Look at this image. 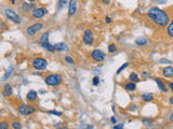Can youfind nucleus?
Returning <instances> with one entry per match:
<instances>
[{
  "label": "nucleus",
  "instance_id": "f8f14e48",
  "mask_svg": "<svg viewBox=\"0 0 173 129\" xmlns=\"http://www.w3.org/2000/svg\"><path fill=\"white\" fill-rule=\"evenodd\" d=\"M36 4H31V2H24L23 4H22V7H21V10H22V12L23 13H29V12H31V11L34 10V9H36Z\"/></svg>",
  "mask_w": 173,
  "mask_h": 129
},
{
  "label": "nucleus",
  "instance_id": "c9c22d12",
  "mask_svg": "<svg viewBox=\"0 0 173 129\" xmlns=\"http://www.w3.org/2000/svg\"><path fill=\"white\" fill-rule=\"evenodd\" d=\"M105 22H106V24H110L112 23V18L109 16H106L105 17Z\"/></svg>",
  "mask_w": 173,
  "mask_h": 129
},
{
  "label": "nucleus",
  "instance_id": "bb28decb",
  "mask_svg": "<svg viewBox=\"0 0 173 129\" xmlns=\"http://www.w3.org/2000/svg\"><path fill=\"white\" fill-rule=\"evenodd\" d=\"M67 4V0H59V9L60 10H63L64 8L66 7Z\"/></svg>",
  "mask_w": 173,
  "mask_h": 129
},
{
  "label": "nucleus",
  "instance_id": "a878e982",
  "mask_svg": "<svg viewBox=\"0 0 173 129\" xmlns=\"http://www.w3.org/2000/svg\"><path fill=\"white\" fill-rule=\"evenodd\" d=\"M9 127H10V125L8 122H6V121L0 122V129H9Z\"/></svg>",
  "mask_w": 173,
  "mask_h": 129
},
{
  "label": "nucleus",
  "instance_id": "473e14b6",
  "mask_svg": "<svg viewBox=\"0 0 173 129\" xmlns=\"http://www.w3.org/2000/svg\"><path fill=\"white\" fill-rule=\"evenodd\" d=\"M49 114H53V115H56V116H62V113H61V112H57V111H55V110L49 111Z\"/></svg>",
  "mask_w": 173,
  "mask_h": 129
},
{
  "label": "nucleus",
  "instance_id": "b1692460",
  "mask_svg": "<svg viewBox=\"0 0 173 129\" xmlns=\"http://www.w3.org/2000/svg\"><path fill=\"white\" fill-rule=\"evenodd\" d=\"M11 126H12V128H13V129H22V128H23L22 124H21L20 122H17V121H14V122H12Z\"/></svg>",
  "mask_w": 173,
  "mask_h": 129
},
{
  "label": "nucleus",
  "instance_id": "2f4dec72",
  "mask_svg": "<svg viewBox=\"0 0 173 129\" xmlns=\"http://www.w3.org/2000/svg\"><path fill=\"white\" fill-rule=\"evenodd\" d=\"M159 63H168V65H170V63H171V60L167 59V58H161V59H159Z\"/></svg>",
  "mask_w": 173,
  "mask_h": 129
},
{
  "label": "nucleus",
  "instance_id": "4468645a",
  "mask_svg": "<svg viewBox=\"0 0 173 129\" xmlns=\"http://www.w3.org/2000/svg\"><path fill=\"white\" fill-rule=\"evenodd\" d=\"M37 99H38V94H37V92L36 90H30L26 95V100L28 102H35Z\"/></svg>",
  "mask_w": 173,
  "mask_h": 129
},
{
  "label": "nucleus",
  "instance_id": "09e8293b",
  "mask_svg": "<svg viewBox=\"0 0 173 129\" xmlns=\"http://www.w3.org/2000/svg\"><path fill=\"white\" fill-rule=\"evenodd\" d=\"M93 1H99V0H93Z\"/></svg>",
  "mask_w": 173,
  "mask_h": 129
},
{
  "label": "nucleus",
  "instance_id": "423d86ee",
  "mask_svg": "<svg viewBox=\"0 0 173 129\" xmlns=\"http://www.w3.org/2000/svg\"><path fill=\"white\" fill-rule=\"evenodd\" d=\"M17 111L20 114L24 116H28V115H31L34 113L36 112V109H35V106H28V104H21L20 106H17Z\"/></svg>",
  "mask_w": 173,
  "mask_h": 129
},
{
  "label": "nucleus",
  "instance_id": "f704fd0d",
  "mask_svg": "<svg viewBox=\"0 0 173 129\" xmlns=\"http://www.w3.org/2000/svg\"><path fill=\"white\" fill-rule=\"evenodd\" d=\"M137 104H132V106H130V111H131V112H134V111H137Z\"/></svg>",
  "mask_w": 173,
  "mask_h": 129
},
{
  "label": "nucleus",
  "instance_id": "7c9ffc66",
  "mask_svg": "<svg viewBox=\"0 0 173 129\" xmlns=\"http://www.w3.org/2000/svg\"><path fill=\"white\" fill-rule=\"evenodd\" d=\"M65 61H66L67 63H70V65H74V63H75V60L73 59V57H71V56H66V57H65Z\"/></svg>",
  "mask_w": 173,
  "mask_h": 129
},
{
  "label": "nucleus",
  "instance_id": "7ed1b4c3",
  "mask_svg": "<svg viewBox=\"0 0 173 129\" xmlns=\"http://www.w3.org/2000/svg\"><path fill=\"white\" fill-rule=\"evenodd\" d=\"M44 82L48 86H57L63 82V76L59 74V73H54V74H49L44 78Z\"/></svg>",
  "mask_w": 173,
  "mask_h": 129
},
{
  "label": "nucleus",
  "instance_id": "20e7f679",
  "mask_svg": "<svg viewBox=\"0 0 173 129\" xmlns=\"http://www.w3.org/2000/svg\"><path fill=\"white\" fill-rule=\"evenodd\" d=\"M31 66L34 69L38 70V71H44L48 67V61L42 57H36L31 60Z\"/></svg>",
  "mask_w": 173,
  "mask_h": 129
},
{
  "label": "nucleus",
  "instance_id": "72a5a7b5",
  "mask_svg": "<svg viewBox=\"0 0 173 129\" xmlns=\"http://www.w3.org/2000/svg\"><path fill=\"white\" fill-rule=\"evenodd\" d=\"M124 128V124H118V125H116V126H114V129H123Z\"/></svg>",
  "mask_w": 173,
  "mask_h": 129
},
{
  "label": "nucleus",
  "instance_id": "79ce46f5",
  "mask_svg": "<svg viewBox=\"0 0 173 129\" xmlns=\"http://www.w3.org/2000/svg\"><path fill=\"white\" fill-rule=\"evenodd\" d=\"M170 122H173V112L171 113V115H170Z\"/></svg>",
  "mask_w": 173,
  "mask_h": 129
},
{
  "label": "nucleus",
  "instance_id": "a19ab883",
  "mask_svg": "<svg viewBox=\"0 0 173 129\" xmlns=\"http://www.w3.org/2000/svg\"><path fill=\"white\" fill-rule=\"evenodd\" d=\"M169 102H170V104H172V106H173V96L169 98Z\"/></svg>",
  "mask_w": 173,
  "mask_h": 129
},
{
  "label": "nucleus",
  "instance_id": "ddd939ff",
  "mask_svg": "<svg viewBox=\"0 0 173 129\" xmlns=\"http://www.w3.org/2000/svg\"><path fill=\"white\" fill-rule=\"evenodd\" d=\"M13 95V88H12V86L7 83V84H4V88H2V96L6 97V98H9Z\"/></svg>",
  "mask_w": 173,
  "mask_h": 129
},
{
  "label": "nucleus",
  "instance_id": "4c0bfd02",
  "mask_svg": "<svg viewBox=\"0 0 173 129\" xmlns=\"http://www.w3.org/2000/svg\"><path fill=\"white\" fill-rule=\"evenodd\" d=\"M168 86H169V88L171 92H173V82H169L168 83Z\"/></svg>",
  "mask_w": 173,
  "mask_h": 129
},
{
  "label": "nucleus",
  "instance_id": "412c9836",
  "mask_svg": "<svg viewBox=\"0 0 173 129\" xmlns=\"http://www.w3.org/2000/svg\"><path fill=\"white\" fill-rule=\"evenodd\" d=\"M129 81H130V82H133V83L140 82V76H139V74H137V73L132 72L129 75Z\"/></svg>",
  "mask_w": 173,
  "mask_h": 129
},
{
  "label": "nucleus",
  "instance_id": "dca6fc26",
  "mask_svg": "<svg viewBox=\"0 0 173 129\" xmlns=\"http://www.w3.org/2000/svg\"><path fill=\"white\" fill-rule=\"evenodd\" d=\"M54 49L59 52H65V51L68 50V44L65 42H57L54 44Z\"/></svg>",
  "mask_w": 173,
  "mask_h": 129
},
{
  "label": "nucleus",
  "instance_id": "4be33fe9",
  "mask_svg": "<svg viewBox=\"0 0 173 129\" xmlns=\"http://www.w3.org/2000/svg\"><path fill=\"white\" fill-rule=\"evenodd\" d=\"M13 70H14V67L11 65L9 68H8L7 72H6V74H4V76L2 78V81H6V80H8L9 78H10L11 75H12V73H13Z\"/></svg>",
  "mask_w": 173,
  "mask_h": 129
},
{
  "label": "nucleus",
  "instance_id": "1a4fd4ad",
  "mask_svg": "<svg viewBox=\"0 0 173 129\" xmlns=\"http://www.w3.org/2000/svg\"><path fill=\"white\" fill-rule=\"evenodd\" d=\"M49 13L48 10L46 8H36V9H34L30 14H31V17L33 18H36V20H40V18H42L44 17L47 14Z\"/></svg>",
  "mask_w": 173,
  "mask_h": 129
},
{
  "label": "nucleus",
  "instance_id": "f03ea898",
  "mask_svg": "<svg viewBox=\"0 0 173 129\" xmlns=\"http://www.w3.org/2000/svg\"><path fill=\"white\" fill-rule=\"evenodd\" d=\"M49 36H50V31H46V32H43V35L40 37V45L42 49H44L46 51L48 52H54L55 49H54V45H52L50 42H49Z\"/></svg>",
  "mask_w": 173,
  "mask_h": 129
},
{
  "label": "nucleus",
  "instance_id": "49530a36",
  "mask_svg": "<svg viewBox=\"0 0 173 129\" xmlns=\"http://www.w3.org/2000/svg\"><path fill=\"white\" fill-rule=\"evenodd\" d=\"M86 129H93V125H89V127Z\"/></svg>",
  "mask_w": 173,
  "mask_h": 129
},
{
  "label": "nucleus",
  "instance_id": "de8ad7c7",
  "mask_svg": "<svg viewBox=\"0 0 173 129\" xmlns=\"http://www.w3.org/2000/svg\"><path fill=\"white\" fill-rule=\"evenodd\" d=\"M56 129H68L67 127H65V128H56Z\"/></svg>",
  "mask_w": 173,
  "mask_h": 129
},
{
  "label": "nucleus",
  "instance_id": "a18cd8bd",
  "mask_svg": "<svg viewBox=\"0 0 173 129\" xmlns=\"http://www.w3.org/2000/svg\"><path fill=\"white\" fill-rule=\"evenodd\" d=\"M9 1H10V2H12V4H15V2H17L19 0H9Z\"/></svg>",
  "mask_w": 173,
  "mask_h": 129
},
{
  "label": "nucleus",
  "instance_id": "c03bdc74",
  "mask_svg": "<svg viewBox=\"0 0 173 129\" xmlns=\"http://www.w3.org/2000/svg\"><path fill=\"white\" fill-rule=\"evenodd\" d=\"M25 1H27V2H31V4H34V2H36L37 0H25Z\"/></svg>",
  "mask_w": 173,
  "mask_h": 129
},
{
  "label": "nucleus",
  "instance_id": "aec40b11",
  "mask_svg": "<svg viewBox=\"0 0 173 129\" xmlns=\"http://www.w3.org/2000/svg\"><path fill=\"white\" fill-rule=\"evenodd\" d=\"M167 35H168L170 38H173V18L170 20L169 25L167 26Z\"/></svg>",
  "mask_w": 173,
  "mask_h": 129
},
{
  "label": "nucleus",
  "instance_id": "37998d69",
  "mask_svg": "<svg viewBox=\"0 0 173 129\" xmlns=\"http://www.w3.org/2000/svg\"><path fill=\"white\" fill-rule=\"evenodd\" d=\"M157 2H159V4H164L166 0H157Z\"/></svg>",
  "mask_w": 173,
  "mask_h": 129
},
{
  "label": "nucleus",
  "instance_id": "6ab92c4d",
  "mask_svg": "<svg viewBox=\"0 0 173 129\" xmlns=\"http://www.w3.org/2000/svg\"><path fill=\"white\" fill-rule=\"evenodd\" d=\"M141 99L145 101V102H149V101H153L154 100V95L152 93H145L141 96Z\"/></svg>",
  "mask_w": 173,
  "mask_h": 129
},
{
  "label": "nucleus",
  "instance_id": "39448f33",
  "mask_svg": "<svg viewBox=\"0 0 173 129\" xmlns=\"http://www.w3.org/2000/svg\"><path fill=\"white\" fill-rule=\"evenodd\" d=\"M4 15L7 17L8 20H10V22H13L14 24H22V18H21L20 14L16 13L14 10L12 9H6L4 10Z\"/></svg>",
  "mask_w": 173,
  "mask_h": 129
},
{
  "label": "nucleus",
  "instance_id": "2eb2a0df",
  "mask_svg": "<svg viewBox=\"0 0 173 129\" xmlns=\"http://www.w3.org/2000/svg\"><path fill=\"white\" fill-rule=\"evenodd\" d=\"M154 82H156V84L158 85V87H159V90L162 92V93H167L168 92V88H167V85L164 84V82H163L162 80H160L159 78H154Z\"/></svg>",
  "mask_w": 173,
  "mask_h": 129
},
{
  "label": "nucleus",
  "instance_id": "9b49d317",
  "mask_svg": "<svg viewBox=\"0 0 173 129\" xmlns=\"http://www.w3.org/2000/svg\"><path fill=\"white\" fill-rule=\"evenodd\" d=\"M77 10H78V0H69V4H68V16H74L77 13Z\"/></svg>",
  "mask_w": 173,
  "mask_h": 129
},
{
  "label": "nucleus",
  "instance_id": "e433bc0d",
  "mask_svg": "<svg viewBox=\"0 0 173 129\" xmlns=\"http://www.w3.org/2000/svg\"><path fill=\"white\" fill-rule=\"evenodd\" d=\"M110 122L113 123V124H116V123H117V118L115 117V116H112V117H110Z\"/></svg>",
  "mask_w": 173,
  "mask_h": 129
},
{
  "label": "nucleus",
  "instance_id": "6e6552de",
  "mask_svg": "<svg viewBox=\"0 0 173 129\" xmlns=\"http://www.w3.org/2000/svg\"><path fill=\"white\" fill-rule=\"evenodd\" d=\"M43 28V24L42 23H35L33 25H30L26 28V33L28 36L33 37L35 36L37 32H39L40 30Z\"/></svg>",
  "mask_w": 173,
  "mask_h": 129
},
{
  "label": "nucleus",
  "instance_id": "ea45409f",
  "mask_svg": "<svg viewBox=\"0 0 173 129\" xmlns=\"http://www.w3.org/2000/svg\"><path fill=\"white\" fill-rule=\"evenodd\" d=\"M142 76H143L144 79H146V78H148V73H147V72H143V74H142Z\"/></svg>",
  "mask_w": 173,
  "mask_h": 129
},
{
  "label": "nucleus",
  "instance_id": "a211bd4d",
  "mask_svg": "<svg viewBox=\"0 0 173 129\" xmlns=\"http://www.w3.org/2000/svg\"><path fill=\"white\" fill-rule=\"evenodd\" d=\"M124 90H128V92H134V90H137V85H135V83L133 82H127L124 84Z\"/></svg>",
  "mask_w": 173,
  "mask_h": 129
},
{
  "label": "nucleus",
  "instance_id": "c85d7f7f",
  "mask_svg": "<svg viewBox=\"0 0 173 129\" xmlns=\"http://www.w3.org/2000/svg\"><path fill=\"white\" fill-rule=\"evenodd\" d=\"M142 122H143L144 125L150 126L152 124H153V119H152V118H143V119H142Z\"/></svg>",
  "mask_w": 173,
  "mask_h": 129
},
{
  "label": "nucleus",
  "instance_id": "9d476101",
  "mask_svg": "<svg viewBox=\"0 0 173 129\" xmlns=\"http://www.w3.org/2000/svg\"><path fill=\"white\" fill-rule=\"evenodd\" d=\"M82 41H83L84 44H86V45H91V44H93V42H94L93 33H92V31H91L90 29L84 30L83 36H82Z\"/></svg>",
  "mask_w": 173,
  "mask_h": 129
},
{
  "label": "nucleus",
  "instance_id": "0eeeda50",
  "mask_svg": "<svg viewBox=\"0 0 173 129\" xmlns=\"http://www.w3.org/2000/svg\"><path fill=\"white\" fill-rule=\"evenodd\" d=\"M90 56H91V58H92V60L97 61V63H101V61L105 60V58H106V54L104 53L102 50L97 49V50H93L92 52H91Z\"/></svg>",
  "mask_w": 173,
  "mask_h": 129
},
{
  "label": "nucleus",
  "instance_id": "f257e3e1",
  "mask_svg": "<svg viewBox=\"0 0 173 129\" xmlns=\"http://www.w3.org/2000/svg\"><path fill=\"white\" fill-rule=\"evenodd\" d=\"M147 16L149 17L157 26L161 27V28L168 26L170 20H171L169 14L167 13V11L162 10V9H160L158 7L149 8L148 11H147Z\"/></svg>",
  "mask_w": 173,
  "mask_h": 129
},
{
  "label": "nucleus",
  "instance_id": "f3484780",
  "mask_svg": "<svg viewBox=\"0 0 173 129\" xmlns=\"http://www.w3.org/2000/svg\"><path fill=\"white\" fill-rule=\"evenodd\" d=\"M162 75L168 78V79L173 78V67L172 66L164 67V68L162 69Z\"/></svg>",
  "mask_w": 173,
  "mask_h": 129
},
{
  "label": "nucleus",
  "instance_id": "c756f323",
  "mask_svg": "<svg viewBox=\"0 0 173 129\" xmlns=\"http://www.w3.org/2000/svg\"><path fill=\"white\" fill-rule=\"evenodd\" d=\"M92 84H93L94 86H97L99 84H100V78L97 75H95L93 78V80H92Z\"/></svg>",
  "mask_w": 173,
  "mask_h": 129
},
{
  "label": "nucleus",
  "instance_id": "5701e85b",
  "mask_svg": "<svg viewBox=\"0 0 173 129\" xmlns=\"http://www.w3.org/2000/svg\"><path fill=\"white\" fill-rule=\"evenodd\" d=\"M147 43H148V40L146 38H137L135 40V44L137 45H140V47H143V45H146Z\"/></svg>",
  "mask_w": 173,
  "mask_h": 129
},
{
  "label": "nucleus",
  "instance_id": "58836bf2",
  "mask_svg": "<svg viewBox=\"0 0 173 129\" xmlns=\"http://www.w3.org/2000/svg\"><path fill=\"white\" fill-rule=\"evenodd\" d=\"M102 2L104 4H110V0H102Z\"/></svg>",
  "mask_w": 173,
  "mask_h": 129
},
{
  "label": "nucleus",
  "instance_id": "393cba45",
  "mask_svg": "<svg viewBox=\"0 0 173 129\" xmlns=\"http://www.w3.org/2000/svg\"><path fill=\"white\" fill-rule=\"evenodd\" d=\"M116 51H117L116 44H114V43H110L109 45H108V52H109L110 54H113V53H115Z\"/></svg>",
  "mask_w": 173,
  "mask_h": 129
},
{
  "label": "nucleus",
  "instance_id": "cd10ccee",
  "mask_svg": "<svg viewBox=\"0 0 173 129\" xmlns=\"http://www.w3.org/2000/svg\"><path fill=\"white\" fill-rule=\"evenodd\" d=\"M128 66H129V63H124L122 65V66L120 67L119 69L117 70V73H116V74H120V73H121V71H123V70L126 69V68H127Z\"/></svg>",
  "mask_w": 173,
  "mask_h": 129
}]
</instances>
